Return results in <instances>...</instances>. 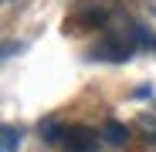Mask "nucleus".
<instances>
[{
	"label": "nucleus",
	"instance_id": "nucleus-2",
	"mask_svg": "<svg viewBox=\"0 0 156 152\" xmlns=\"http://www.w3.org/2000/svg\"><path fill=\"white\" fill-rule=\"evenodd\" d=\"M102 142H109V145H126V142H129V129H126L122 122L109 118L105 125H102Z\"/></svg>",
	"mask_w": 156,
	"mask_h": 152
},
{
	"label": "nucleus",
	"instance_id": "nucleus-3",
	"mask_svg": "<svg viewBox=\"0 0 156 152\" xmlns=\"http://www.w3.org/2000/svg\"><path fill=\"white\" fill-rule=\"evenodd\" d=\"M17 145H20V132L14 129V125H7L4 129V149L0 152H17Z\"/></svg>",
	"mask_w": 156,
	"mask_h": 152
},
{
	"label": "nucleus",
	"instance_id": "nucleus-1",
	"mask_svg": "<svg viewBox=\"0 0 156 152\" xmlns=\"http://www.w3.org/2000/svg\"><path fill=\"white\" fill-rule=\"evenodd\" d=\"M98 139H102V132L95 135L85 125L65 129V152H98Z\"/></svg>",
	"mask_w": 156,
	"mask_h": 152
},
{
	"label": "nucleus",
	"instance_id": "nucleus-4",
	"mask_svg": "<svg viewBox=\"0 0 156 152\" xmlns=\"http://www.w3.org/2000/svg\"><path fill=\"white\" fill-rule=\"evenodd\" d=\"M61 132H65L61 122H44V125H41V139H44V142H58Z\"/></svg>",
	"mask_w": 156,
	"mask_h": 152
}]
</instances>
